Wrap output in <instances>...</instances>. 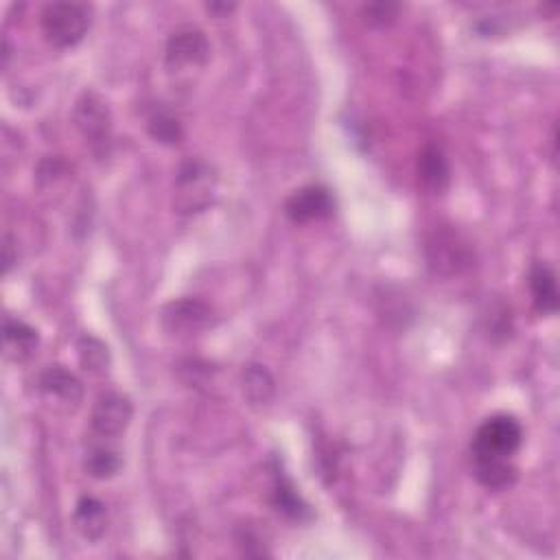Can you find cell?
Here are the masks:
<instances>
[{
	"mask_svg": "<svg viewBox=\"0 0 560 560\" xmlns=\"http://www.w3.org/2000/svg\"><path fill=\"white\" fill-rule=\"evenodd\" d=\"M523 445V427L515 416L495 414L477 427L471 442L473 460H512Z\"/></svg>",
	"mask_w": 560,
	"mask_h": 560,
	"instance_id": "obj_1",
	"label": "cell"
},
{
	"mask_svg": "<svg viewBox=\"0 0 560 560\" xmlns=\"http://www.w3.org/2000/svg\"><path fill=\"white\" fill-rule=\"evenodd\" d=\"M42 31L55 49H70L86 38L92 9L84 3H51L42 9Z\"/></svg>",
	"mask_w": 560,
	"mask_h": 560,
	"instance_id": "obj_2",
	"label": "cell"
},
{
	"mask_svg": "<svg viewBox=\"0 0 560 560\" xmlns=\"http://www.w3.org/2000/svg\"><path fill=\"white\" fill-rule=\"evenodd\" d=\"M75 125L99 158L110 154L112 119L108 105L95 92H84L75 105Z\"/></svg>",
	"mask_w": 560,
	"mask_h": 560,
	"instance_id": "obj_3",
	"label": "cell"
},
{
	"mask_svg": "<svg viewBox=\"0 0 560 560\" xmlns=\"http://www.w3.org/2000/svg\"><path fill=\"white\" fill-rule=\"evenodd\" d=\"M213 184L215 175L206 162L197 158L184 160L178 169V178H175V186H178L175 206L180 208V213L204 210L210 204V197H213Z\"/></svg>",
	"mask_w": 560,
	"mask_h": 560,
	"instance_id": "obj_4",
	"label": "cell"
},
{
	"mask_svg": "<svg viewBox=\"0 0 560 560\" xmlns=\"http://www.w3.org/2000/svg\"><path fill=\"white\" fill-rule=\"evenodd\" d=\"M134 405L125 394L105 392L101 394L90 414V429L99 438H119L130 427Z\"/></svg>",
	"mask_w": 560,
	"mask_h": 560,
	"instance_id": "obj_5",
	"label": "cell"
},
{
	"mask_svg": "<svg viewBox=\"0 0 560 560\" xmlns=\"http://www.w3.org/2000/svg\"><path fill=\"white\" fill-rule=\"evenodd\" d=\"M167 66L169 68H189V66H204L210 57V44L206 40L204 31L197 27H180L175 29L167 40Z\"/></svg>",
	"mask_w": 560,
	"mask_h": 560,
	"instance_id": "obj_6",
	"label": "cell"
},
{
	"mask_svg": "<svg viewBox=\"0 0 560 560\" xmlns=\"http://www.w3.org/2000/svg\"><path fill=\"white\" fill-rule=\"evenodd\" d=\"M335 213V200L331 191L322 184H309L294 191L285 202V215L294 224H309V221L329 219Z\"/></svg>",
	"mask_w": 560,
	"mask_h": 560,
	"instance_id": "obj_7",
	"label": "cell"
},
{
	"mask_svg": "<svg viewBox=\"0 0 560 560\" xmlns=\"http://www.w3.org/2000/svg\"><path fill=\"white\" fill-rule=\"evenodd\" d=\"M418 180L431 195H442L449 189L451 167L445 149L431 143L418 156Z\"/></svg>",
	"mask_w": 560,
	"mask_h": 560,
	"instance_id": "obj_8",
	"label": "cell"
},
{
	"mask_svg": "<svg viewBox=\"0 0 560 560\" xmlns=\"http://www.w3.org/2000/svg\"><path fill=\"white\" fill-rule=\"evenodd\" d=\"M162 322L171 333L191 335L210 324V309L200 300H178L162 313Z\"/></svg>",
	"mask_w": 560,
	"mask_h": 560,
	"instance_id": "obj_9",
	"label": "cell"
},
{
	"mask_svg": "<svg viewBox=\"0 0 560 560\" xmlns=\"http://www.w3.org/2000/svg\"><path fill=\"white\" fill-rule=\"evenodd\" d=\"M528 285H530L534 309L539 311L541 315H554L558 311V298H560V294H558L556 272L552 270V267L547 265V263L536 261L530 267Z\"/></svg>",
	"mask_w": 560,
	"mask_h": 560,
	"instance_id": "obj_10",
	"label": "cell"
},
{
	"mask_svg": "<svg viewBox=\"0 0 560 560\" xmlns=\"http://www.w3.org/2000/svg\"><path fill=\"white\" fill-rule=\"evenodd\" d=\"M272 504L278 512L291 521H309L311 519V510L309 506L302 501V497L298 495L296 486L291 484L289 477L285 475V471L280 466H274V486H272Z\"/></svg>",
	"mask_w": 560,
	"mask_h": 560,
	"instance_id": "obj_11",
	"label": "cell"
},
{
	"mask_svg": "<svg viewBox=\"0 0 560 560\" xmlns=\"http://www.w3.org/2000/svg\"><path fill=\"white\" fill-rule=\"evenodd\" d=\"M75 528L86 541H101L108 530V510L95 497H81L75 506Z\"/></svg>",
	"mask_w": 560,
	"mask_h": 560,
	"instance_id": "obj_12",
	"label": "cell"
},
{
	"mask_svg": "<svg viewBox=\"0 0 560 560\" xmlns=\"http://www.w3.org/2000/svg\"><path fill=\"white\" fill-rule=\"evenodd\" d=\"M473 475L486 490L501 493L517 484L519 469L512 460H473Z\"/></svg>",
	"mask_w": 560,
	"mask_h": 560,
	"instance_id": "obj_13",
	"label": "cell"
},
{
	"mask_svg": "<svg viewBox=\"0 0 560 560\" xmlns=\"http://www.w3.org/2000/svg\"><path fill=\"white\" fill-rule=\"evenodd\" d=\"M38 388L44 394L57 396V399H62L66 403H79L81 396H84V385H81V381L73 375V372H68L62 366L46 368L38 379Z\"/></svg>",
	"mask_w": 560,
	"mask_h": 560,
	"instance_id": "obj_14",
	"label": "cell"
},
{
	"mask_svg": "<svg viewBox=\"0 0 560 560\" xmlns=\"http://www.w3.org/2000/svg\"><path fill=\"white\" fill-rule=\"evenodd\" d=\"M5 350L14 361H27L38 348V331L20 320H5Z\"/></svg>",
	"mask_w": 560,
	"mask_h": 560,
	"instance_id": "obj_15",
	"label": "cell"
},
{
	"mask_svg": "<svg viewBox=\"0 0 560 560\" xmlns=\"http://www.w3.org/2000/svg\"><path fill=\"white\" fill-rule=\"evenodd\" d=\"M276 390L270 370L259 364H252L243 370V394L252 405H267Z\"/></svg>",
	"mask_w": 560,
	"mask_h": 560,
	"instance_id": "obj_16",
	"label": "cell"
},
{
	"mask_svg": "<svg viewBox=\"0 0 560 560\" xmlns=\"http://www.w3.org/2000/svg\"><path fill=\"white\" fill-rule=\"evenodd\" d=\"M84 469L90 477H95V480H110V477H114L123 469V458L116 449L97 445L86 453Z\"/></svg>",
	"mask_w": 560,
	"mask_h": 560,
	"instance_id": "obj_17",
	"label": "cell"
},
{
	"mask_svg": "<svg viewBox=\"0 0 560 560\" xmlns=\"http://www.w3.org/2000/svg\"><path fill=\"white\" fill-rule=\"evenodd\" d=\"M77 357L84 370L95 372V375H101V372H105L110 366L108 346H105L101 340H97V337H90V335H84L77 342Z\"/></svg>",
	"mask_w": 560,
	"mask_h": 560,
	"instance_id": "obj_18",
	"label": "cell"
},
{
	"mask_svg": "<svg viewBox=\"0 0 560 560\" xmlns=\"http://www.w3.org/2000/svg\"><path fill=\"white\" fill-rule=\"evenodd\" d=\"M147 132L149 136L162 145H178L184 132L180 121L167 110H158L149 116L147 121Z\"/></svg>",
	"mask_w": 560,
	"mask_h": 560,
	"instance_id": "obj_19",
	"label": "cell"
},
{
	"mask_svg": "<svg viewBox=\"0 0 560 560\" xmlns=\"http://www.w3.org/2000/svg\"><path fill=\"white\" fill-rule=\"evenodd\" d=\"M399 11H401V5H396V3H372V5L364 7V16H366L368 25H372V27H388L396 18H399Z\"/></svg>",
	"mask_w": 560,
	"mask_h": 560,
	"instance_id": "obj_20",
	"label": "cell"
},
{
	"mask_svg": "<svg viewBox=\"0 0 560 560\" xmlns=\"http://www.w3.org/2000/svg\"><path fill=\"white\" fill-rule=\"evenodd\" d=\"M237 5H217V3H210L206 5L208 11H213V14H230L232 9H235Z\"/></svg>",
	"mask_w": 560,
	"mask_h": 560,
	"instance_id": "obj_21",
	"label": "cell"
}]
</instances>
